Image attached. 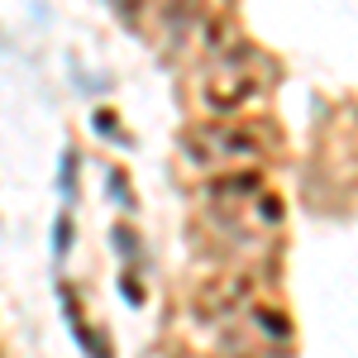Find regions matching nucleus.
I'll return each mask as SVG.
<instances>
[{"mask_svg":"<svg viewBox=\"0 0 358 358\" xmlns=\"http://www.w3.org/2000/svg\"><path fill=\"white\" fill-rule=\"evenodd\" d=\"M253 91H258V62L248 48L239 53H220V62L210 67V77H206V106L210 110H239L244 101H253Z\"/></svg>","mask_w":358,"mask_h":358,"instance_id":"1","label":"nucleus"},{"mask_svg":"<svg viewBox=\"0 0 358 358\" xmlns=\"http://www.w3.org/2000/svg\"><path fill=\"white\" fill-rule=\"evenodd\" d=\"M182 148L201 167H234V163L258 158V138L248 134V129H196Z\"/></svg>","mask_w":358,"mask_h":358,"instance_id":"2","label":"nucleus"},{"mask_svg":"<svg viewBox=\"0 0 358 358\" xmlns=\"http://www.w3.org/2000/svg\"><path fill=\"white\" fill-rule=\"evenodd\" d=\"M53 239H57V244H53V253H62V248H67V239H72V224H67V220H57Z\"/></svg>","mask_w":358,"mask_h":358,"instance_id":"3","label":"nucleus"}]
</instances>
